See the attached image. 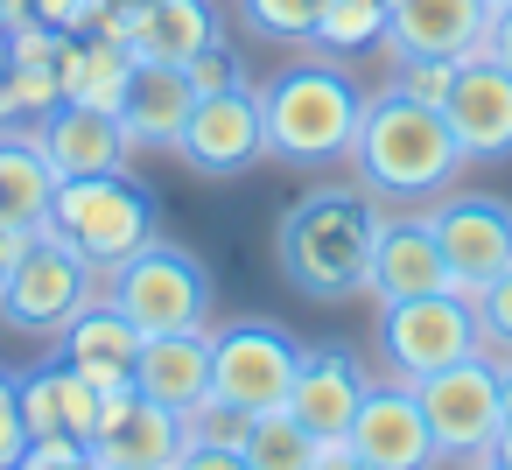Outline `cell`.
<instances>
[{"label": "cell", "mask_w": 512, "mask_h": 470, "mask_svg": "<svg viewBox=\"0 0 512 470\" xmlns=\"http://www.w3.org/2000/svg\"><path fill=\"white\" fill-rule=\"evenodd\" d=\"M15 470H99L85 442H29L15 456Z\"/></svg>", "instance_id": "obj_33"}, {"label": "cell", "mask_w": 512, "mask_h": 470, "mask_svg": "<svg viewBox=\"0 0 512 470\" xmlns=\"http://www.w3.org/2000/svg\"><path fill=\"white\" fill-rule=\"evenodd\" d=\"M295 365H302V344L260 316L246 323H225L211 330V393L239 414H267V407H288V386H295Z\"/></svg>", "instance_id": "obj_10"}, {"label": "cell", "mask_w": 512, "mask_h": 470, "mask_svg": "<svg viewBox=\"0 0 512 470\" xmlns=\"http://www.w3.org/2000/svg\"><path fill=\"white\" fill-rule=\"evenodd\" d=\"M449 288V260L435 246V232L421 218H386L372 239V267H365V295L379 302H414V295H442Z\"/></svg>", "instance_id": "obj_20"}, {"label": "cell", "mask_w": 512, "mask_h": 470, "mask_svg": "<svg viewBox=\"0 0 512 470\" xmlns=\"http://www.w3.org/2000/svg\"><path fill=\"white\" fill-rule=\"evenodd\" d=\"M36 232H15V225H0V274H8L15 260H22V246H29Z\"/></svg>", "instance_id": "obj_38"}, {"label": "cell", "mask_w": 512, "mask_h": 470, "mask_svg": "<svg viewBox=\"0 0 512 470\" xmlns=\"http://www.w3.org/2000/svg\"><path fill=\"white\" fill-rule=\"evenodd\" d=\"M421 225L435 232L456 295H477L484 281H498L512 267V204L491 190H442V197H428Z\"/></svg>", "instance_id": "obj_9"}, {"label": "cell", "mask_w": 512, "mask_h": 470, "mask_svg": "<svg viewBox=\"0 0 512 470\" xmlns=\"http://www.w3.org/2000/svg\"><path fill=\"white\" fill-rule=\"evenodd\" d=\"M134 386H141L148 400H162L169 414H190L197 400H211V330H162V337H141Z\"/></svg>", "instance_id": "obj_22"}, {"label": "cell", "mask_w": 512, "mask_h": 470, "mask_svg": "<svg viewBox=\"0 0 512 470\" xmlns=\"http://www.w3.org/2000/svg\"><path fill=\"white\" fill-rule=\"evenodd\" d=\"M365 393H372L365 365H358L351 351H337V344H316V351H302V365H295L288 414H295L316 442H344L351 421H358V407H365Z\"/></svg>", "instance_id": "obj_17"}, {"label": "cell", "mask_w": 512, "mask_h": 470, "mask_svg": "<svg viewBox=\"0 0 512 470\" xmlns=\"http://www.w3.org/2000/svg\"><path fill=\"white\" fill-rule=\"evenodd\" d=\"M15 407H22L29 442H92L106 393H99L78 365L43 358V365H29V372H15Z\"/></svg>", "instance_id": "obj_15"}, {"label": "cell", "mask_w": 512, "mask_h": 470, "mask_svg": "<svg viewBox=\"0 0 512 470\" xmlns=\"http://www.w3.org/2000/svg\"><path fill=\"white\" fill-rule=\"evenodd\" d=\"M43 232H57V239H71L92 267H99V281L127 260V253H141L162 225H155V197L134 183V169H120V176H64L57 183V204H50V218H43Z\"/></svg>", "instance_id": "obj_5"}, {"label": "cell", "mask_w": 512, "mask_h": 470, "mask_svg": "<svg viewBox=\"0 0 512 470\" xmlns=\"http://www.w3.org/2000/svg\"><path fill=\"white\" fill-rule=\"evenodd\" d=\"M484 57L512 71V8H491V29H484Z\"/></svg>", "instance_id": "obj_37"}, {"label": "cell", "mask_w": 512, "mask_h": 470, "mask_svg": "<svg viewBox=\"0 0 512 470\" xmlns=\"http://www.w3.org/2000/svg\"><path fill=\"white\" fill-rule=\"evenodd\" d=\"M57 358L64 365H78L99 393H120V386H134V358H141V330L106 302V295H92L64 330H57Z\"/></svg>", "instance_id": "obj_21"}, {"label": "cell", "mask_w": 512, "mask_h": 470, "mask_svg": "<svg viewBox=\"0 0 512 470\" xmlns=\"http://www.w3.org/2000/svg\"><path fill=\"white\" fill-rule=\"evenodd\" d=\"M442 120H449V134L463 141L470 162L512 155V71L491 64V57H463L456 78H449Z\"/></svg>", "instance_id": "obj_16"}, {"label": "cell", "mask_w": 512, "mask_h": 470, "mask_svg": "<svg viewBox=\"0 0 512 470\" xmlns=\"http://www.w3.org/2000/svg\"><path fill=\"white\" fill-rule=\"evenodd\" d=\"M498 407H505V421H512V358H498Z\"/></svg>", "instance_id": "obj_41"}, {"label": "cell", "mask_w": 512, "mask_h": 470, "mask_svg": "<svg viewBox=\"0 0 512 470\" xmlns=\"http://www.w3.org/2000/svg\"><path fill=\"white\" fill-rule=\"evenodd\" d=\"M106 302L141 330V337H162V330H211V267L183 246V239H148L141 253H127L113 274H106Z\"/></svg>", "instance_id": "obj_4"}, {"label": "cell", "mask_w": 512, "mask_h": 470, "mask_svg": "<svg viewBox=\"0 0 512 470\" xmlns=\"http://www.w3.org/2000/svg\"><path fill=\"white\" fill-rule=\"evenodd\" d=\"M50 204H57V169L43 162L36 134H8V127H0V225L43 232Z\"/></svg>", "instance_id": "obj_25"}, {"label": "cell", "mask_w": 512, "mask_h": 470, "mask_svg": "<svg viewBox=\"0 0 512 470\" xmlns=\"http://www.w3.org/2000/svg\"><path fill=\"white\" fill-rule=\"evenodd\" d=\"M344 449H351L358 463H372V470H442L435 435H428V414H421V400H414L407 379H400V386L386 379V386L365 393V407H358Z\"/></svg>", "instance_id": "obj_14"}, {"label": "cell", "mask_w": 512, "mask_h": 470, "mask_svg": "<svg viewBox=\"0 0 512 470\" xmlns=\"http://www.w3.org/2000/svg\"><path fill=\"white\" fill-rule=\"evenodd\" d=\"M197 113V85L183 64H162V57H134V78H127V99H120V127L134 141V155H176L183 127Z\"/></svg>", "instance_id": "obj_18"}, {"label": "cell", "mask_w": 512, "mask_h": 470, "mask_svg": "<svg viewBox=\"0 0 512 470\" xmlns=\"http://www.w3.org/2000/svg\"><path fill=\"white\" fill-rule=\"evenodd\" d=\"M260 120H267V162L288 169H330L351 155L358 120H365V92L351 85V71L309 57L288 64L260 85Z\"/></svg>", "instance_id": "obj_3"}, {"label": "cell", "mask_w": 512, "mask_h": 470, "mask_svg": "<svg viewBox=\"0 0 512 470\" xmlns=\"http://www.w3.org/2000/svg\"><path fill=\"white\" fill-rule=\"evenodd\" d=\"M414 400L428 414V435H435V456L442 463H463V470H491V442H498V358L477 351V358H456L428 379H414Z\"/></svg>", "instance_id": "obj_7"}, {"label": "cell", "mask_w": 512, "mask_h": 470, "mask_svg": "<svg viewBox=\"0 0 512 470\" xmlns=\"http://www.w3.org/2000/svg\"><path fill=\"white\" fill-rule=\"evenodd\" d=\"M0 29H15V22H8V0H0Z\"/></svg>", "instance_id": "obj_43"}, {"label": "cell", "mask_w": 512, "mask_h": 470, "mask_svg": "<svg viewBox=\"0 0 512 470\" xmlns=\"http://www.w3.org/2000/svg\"><path fill=\"white\" fill-rule=\"evenodd\" d=\"M477 330H484V351L491 358H512V267L498 274V281H484L477 295Z\"/></svg>", "instance_id": "obj_32"}, {"label": "cell", "mask_w": 512, "mask_h": 470, "mask_svg": "<svg viewBox=\"0 0 512 470\" xmlns=\"http://www.w3.org/2000/svg\"><path fill=\"white\" fill-rule=\"evenodd\" d=\"M176 162L204 183H225V176H246L267 162V120H260V85H225V92H204L183 141H176Z\"/></svg>", "instance_id": "obj_11"}, {"label": "cell", "mask_w": 512, "mask_h": 470, "mask_svg": "<svg viewBox=\"0 0 512 470\" xmlns=\"http://www.w3.org/2000/svg\"><path fill=\"white\" fill-rule=\"evenodd\" d=\"M29 449L22 407H15V372H0V470H15V456Z\"/></svg>", "instance_id": "obj_34"}, {"label": "cell", "mask_w": 512, "mask_h": 470, "mask_svg": "<svg viewBox=\"0 0 512 470\" xmlns=\"http://www.w3.org/2000/svg\"><path fill=\"white\" fill-rule=\"evenodd\" d=\"M85 449H92L99 470H176V456H183V414H169L141 386H120V393H106L99 428H92Z\"/></svg>", "instance_id": "obj_12"}, {"label": "cell", "mask_w": 512, "mask_h": 470, "mask_svg": "<svg viewBox=\"0 0 512 470\" xmlns=\"http://www.w3.org/2000/svg\"><path fill=\"white\" fill-rule=\"evenodd\" d=\"M323 470H372V463H358L344 442H330V449H323Z\"/></svg>", "instance_id": "obj_40"}, {"label": "cell", "mask_w": 512, "mask_h": 470, "mask_svg": "<svg viewBox=\"0 0 512 470\" xmlns=\"http://www.w3.org/2000/svg\"><path fill=\"white\" fill-rule=\"evenodd\" d=\"M176 470H253V463H246V449H204L197 442V449L176 456Z\"/></svg>", "instance_id": "obj_36"}, {"label": "cell", "mask_w": 512, "mask_h": 470, "mask_svg": "<svg viewBox=\"0 0 512 470\" xmlns=\"http://www.w3.org/2000/svg\"><path fill=\"white\" fill-rule=\"evenodd\" d=\"M344 162L379 204H428L470 169V155L449 134L442 106L400 99L393 85L379 99H365V120H358V141H351Z\"/></svg>", "instance_id": "obj_2"}, {"label": "cell", "mask_w": 512, "mask_h": 470, "mask_svg": "<svg viewBox=\"0 0 512 470\" xmlns=\"http://www.w3.org/2000/svg\"><path fill=\"white\" fill-rule=\"evenodd\" d=\"M246 463L253 470H323V449L330 442H316L288 407H267V414H253V428H246Z\"/></svg>", "instance_id": "obj_27"}, {"label": "cell", "mask_w": 512, "mask_h": 470, "mask_svg": "<svg viewBox=\"0 0 512 470\" xmlns=\"http://www.w3.org/2000/svg\"><path fill=\"white\" fill-rule=\"evenodd\" d=\"M246 428H253V414H239V407H225L218 393L211 400H197L190 414H183V449H239L246 442Z\"/></svg>", "instance_id": "obj_30"}, {"label": "cell", "mask_w": 512, "mask_h": 470, "mask_svg": "<svg viewBox=\"0 0 512 470\" xmlns=\"http://www.w3.org/2000/svg\"><path fill=\"white\" fill-rule=\"evenodd\" d=\"M491 0H393L386 8V57H484Z\"/></svg>", "instance_id": "obj_19"}, {"label": "cell", "mask_w": 512, "mask_h": 470, "mask_svg": "<svg viewBox=\"0 0 512 470\" xmlns=\"http://www.w3.org/2000/svg\"><path fill=\"white\" fill-rule=\"evenodd\" d=\"M491 8H512V0H491Z\"/></svg>", "instance_id": "obj_44"}, {"label": "cell", "mask_w": 512, "mask_h": 470, "mask_svg": "<svg viewBox=\"0 0 512 470\" xmlns=\"http://www.w3.org/2000/svg\"><path fill=\"white\" fill-rule=\"evenodd\" d=\"M491 470H512V421H498V442H491Z\"/></svg>", "instance_id": "obj_39"}, {"label": "cell", "mask_w": 512, "mask_h": 470, "mask_svg": "<svg viewBox=\"0 0 512 470\" xmlns=\"http://www.w3.org/2000/svg\"><path fill=\"white\" fill-rule=\"evenodd\" d=\"M316 8H323V0H239V22L260 43H309Z\"/></svg>", "instance_id": "obj_29"}, {"label": "cell", "mask_w": 512, "mask_h": 470, "mask_svg": "<svg viewBox=\"0 0 512 470\" xmlns=\"http://www.w3.org/2000/svg\"><path fill=\"white\" fill-rule=\"evenodd\" d=\"M183 71H190L197 99H204V92H225V85H239V64H232V50H225V43H211V50H204V57H190Z\"/></svg>", "instance_id": "obj_35"}, {"label": "cell", "mask_w": 512, "mask_h": 470, "mask_svg": "<svg viewBox=\"0 0 512 470\" xmlns=\"http://www.w3.org/2000/svg\"><path fill=\"white\" fill-rule=\"evenodd\" d=\"M218 43V8L211 0H141L134 8V57H162V64H190Z\"/></svg>", "instance_id": "obj_24"}, {"label": "cell", "mask_w": 512, "mask_h": 470, "mask_svg": "<svg viewBox=\"0 0 512 470\" xmlns=\"http://www.w3.org/2000/svg\"><path fill=\"white\" fill-rule=\"evenodd\" d=\"M386 211L365 183H316L309 197H295L274 225V260L288 274L295 295L309 302H344L365 288L372 267V239H379Z\"/></svg>", "instance_id": "obj_1"}, {"label": "cell", "mask_w": 512, "mask_h": 470, "mask_svg": "<svg viewBox=\"0 0 512 470\" xmlns=\"http://www.w3.org/2000/svg\"><path fill=\"white\" fill-rule=\"evenodd\" d=\"M64 50H71V29H50V22L8 29V120L36 127L64 99Z\"/></svg>", "instance_id": "obj_23"}, {"label": "cell", "mask_w": 512, "mask_h": 470, "mask_svg": "<svg viewBox=\"0 0 512 470\" xmlns=\"http://www.w3.org/2000/svg\"><path fill=\"white\" fill-rule=\"evenodd\" d=\"M92 295H106L99 267H92L71 239L36 232V239L22 246V260L0 274V323H15L22 337H57Z\"/></svg>", "instance_id": "obj_6"}, {"label": "cell", "mask_w": 512, "mask_h": 470, "mask_svg": "<svg viewBox=\"0 0 512 470\" xmlns=\"http://www.w3.org/2000/svg\"><path fill=\"white\" fill-rule=\"evenodd\" d=\"M127 78H134V50H127V43L71 36V50H64V99H78V106H113V113H120Z\"/></svg>", "instance_id": "obj_26"}, {"label": "cell", "mask_w": 512, "mask_h": 470, "mask_svg": "<svg viewBox=\"0 0 512 470\" xmlns=\"http://www.w3.org/2000/svg\"><path fill=\"white\" fill-rule=\"evenodd\" d=\"M386 8L393 0H323L316 29H309V50H337V57L379 50L386 43Z\"/></svg>", "instance_id": "obj_28"}, {"label": "cell", "mask_w": 512, "mask_h": 470, "mask_svg": "<svg viewBox=\"0 0 512 470\" xmlns=\"http://www.w3.org/2000/svg\"><path fill=\"white\" fill-rule=\"evenodd\" d=\"M449 78H456V57H393V92L400 99L442 106L449 99Z\"/></svg>", "instance_id": "obj_31"}, {"label": "cell", "mask_w": 512, "mask_h": 470, "mask_svg": "<svg viewBox=\"0 0 512 470\" xmlns=\"http://www.w3.org/2000/svg\"><path fill=\"white\" fill-rule=\"evenodd\" d=\"M0 127H8V29H0Z\"/></svg>", "instance_id": "obj_42"}, {"label": "cell", "mask_w": 512, "mask_h": 470, "mask_svg": "<svg viewBox=\"0 0 512 470\" xmlns=\"http://www.w3.org/2000/svg\"><path fill=\"white\" fill-rule=\"evenodd\" d=\"M29 134H36L43 162L57 169V183H64V176H120V169H134V141H127V127H120L113 106L57 99Z\"/></svg>", "instance_id": "obj_13"}, {"label": "cell", "mask_w": 512, "mask_h": 470, "mask_svg": "<svg viewBox=\"0 0 512 470\" xmlns=\"http://www.w3.org/2000/svg\"><path fill=\"white\" fill-rule=\"evenodd\" d=\"M484 330H477V302L442 288V295H414V302H379V358L393 379H428L456 358H477Z\"/></svg>", "instance_id": "obj_8"}]
</instances>
